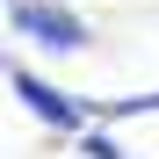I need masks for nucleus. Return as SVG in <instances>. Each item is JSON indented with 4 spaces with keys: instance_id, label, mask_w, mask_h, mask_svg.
Wrapping results in <instances>:
<instances>
[{
    "instance_id": "1",
    "label": "nucleus",
    "mask_w": 159,
    "mask_h": 159,
    "mask_svg": "<svg viewBox=\"0 0 159 159\" xmlns=\"http://www.w3.org/2000/svg\"><path fill=\"white\" fill-rule=\"evenodd\" d=\"M7 29L29 36V43H43V51H87V22L65 15L58 0H15L7 7Z\"/></svg>"
},
{
    "instance_id": "2",
    "label": "nucleus",
    "mask_w": 159,
    "mask_h": 159,
    "mask_svg": "<svg viewBox=\"0 0 159 159\" xmlns=\"http://www.w3.org/2000/svg\"><path fill=\"white\" fill-rule=\"evenodd\" d=\"M7 87L22 94V109H29V116H43L58 138H80V130L94 123V109H80L72 94H58V87H51V80H36L29 65H15V72H7Z\"/></svg>"
},
{
    "instance_id": "3",
    "label": "nucleus",
    "mask_w": 159,
    "mask_h": 159,
    "mask_svg": "<svg viewBox=\"0 0 159 159\" xmlns=\"http://www.w3.org/2000/svg\"><path fill=\"white\" fill-rule=\"evenodd\" d=\"M101 116H109V123H116V116H159V94H123V101H101V109H94V123H101Z\"/></svg>"
},
{
    "instance_id": "4",
    "label": "nucleus",
    "mask_w": 159,
    "mask_h": 159,
    "mask_svg": "<svg viewBox=\"0 0 159 159\" xmlns=\"http://www.w3.org/2000/svg\"><path fill=\"white\" fill-rule=\"evenodd\" d=\"M72 145H80V159H130V152H123V145L109 138V130H80Z\"/></svg>"
}]
</instances>
